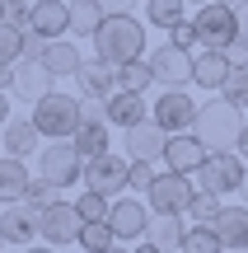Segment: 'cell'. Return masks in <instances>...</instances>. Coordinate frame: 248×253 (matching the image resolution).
I'll return each instance as SVG.
<instances>
[{
    "instance_id": "obj_1",
    "label": "cell",
    "mask_w": 248,
    "mask_h": 253,
    "mask_svg": "<svg viewBox=\"0 0 248 253\" xmlns=\"http://www.w3.org/2000/svg\"><path fill=\"white\" fill-rule=\"evenodd\" d=\"M94 56L108 66H127V61H141L145 56V24H141L131 9L122 14H108L94 33Z\"/></svg>"
},
{
    "instance_id": "obj_2",
    "label": "cell",
    "mask_w": 248,
    "mask_h": 253,
    "mask_svg": "<svg viewBox=\"0 0 248 253\" xmlns=\"http://www.w3.org/2000/svg\"><path fill=\"white\" fill-rule=\"evenodd\" d=\"M192 131H197V141H202L206 150H234V141H239V131H244V108H234L225 94H215L211 103H197Z\"/></svg>"
},
{
    "instance_id": "obj_3",
    "label": "cell",
    "mask_w": 248,
    "mask_h": 253,
    "mask_svg": "<svg viewBox=\"0 0 248 253\" xmlns=\"http://www.w3.org/2000/svg\"><path fill=\"white\" fill-rule=\"evenodd\" d=\"M33 126L47 136V141H71L75 126H80V99L75 94H42L33 103Z\"/></svg>"
},
{
    "instance_id": "obj_4",
    "label": "cell",
    "mask_w": 248,
    "mask_h": 253,
    "mask_svg": "<svg viewBox=\"0 0 248 253\" xmlns=\"http://www.w3.org/2000/svg\"><path fill=\"white\" fill-rule=\"evenodd\" d=\"M192 28H197V42H202V47H220V52H225V47L239 38V9H234V5H225V0L197 5Z\"/></svg>"
},
{
    "instance_id": "obj_5",
    "label": "cell",
    "mask_w": 248,
    "mask_h": 253,
    "mask_svg": "<svg viewBox=\"0 0 248 253\" xmlns=\"http://www.w3.org/2000/svg\"><path fill=\"white\" fill-rule=\"evenodd\" d=\"M37 173L52 178L56 188H75L84 178V155L75 150V141H52L37 150Z\"/></svg>"
},
{
    "instance_id": "obj_6",
    "label": "cell",
    "mask_w": 248,
    "mask_h": 253,
    "mask_svg": "<svg viewBox=\"0 0 248 253\" xmlns=\"http://www.w3.org/2000/svg\"><path fill=\"white\" fill-rule=\"evenodd\" d=\"M192 47H178V42H159L155 52H150V75H155V84H164V89H183L187 80H192Z\"/></svg>"
},
{
    "instance_id": "obj_7",
    "label": "cell",
    "mask_w": 248,
    "mask_h": 253,
    "mask_svg": "<svg viewBox=\"0 0 248 253\" xmlns=\"http://www.w3.org/2000/svg\"><path fill=\"white\" fill-rule=\"evenodd\" d=\"M192 192L197 188H187V173L164 169V173H155V183L145 188V197H150V211H155V216H187Z\"/></svg>"
},
{
    "instance_id": "obj_8",
    "label": "cell",
    "mask_w": 248,
    "mask_h": 253,
    "mask_svg": "<svg viewBox=\"0 0 248 253\" xmlns=\"http://www.w3.org/2000/svg\"><path fill=\"white\" fill-rule=\"evenodd\" d=\"M244 183V155L239 150H211L206 164L197 169V188H211V192H239Z\"/></svg>"
},
{
    "instance_id": "obj_9",
    "label": "cell",
    "mask_w": 248,
    "mask_h": 253,
    "mask_svg": "<svg viewBox=\"0 0 248 253\" xmlns=\"http://www.w3.org/2000/svg\"><path fill=\"white\" fill-rule=\"evenodd\" d=\"M80 225H84V220H80V211H75V202H61V197L47 202L42 216H37V235H42L52 249H56V244H75Z\"/></svg>"
},
{
    "instance_id": "obj_10",
    "label": "cell",
    "mask_w": 248,
    "mask_h": 253,
    "mask_svg": "<svg viewBox=\"0 0 248 253\" xmlns=\"http://www.w3.org/2000/svg\"><path fill=\"white\" fill-rule=\"evenodd\" d=\"M150 122H159L169 136H174V131H192V122H197V103L187 99V89H164L155 103H150Z\"/></svg>"
},
{
    "instance_id": "obj_11",
    "label": "cell",
    "mask_w": 248,
    "mask_h": 253,
    "mask_svg": "<svg viewBox=\"0 0 248 253\" xmlns=\"http://www.w3.org/2000/svg\"><path fill=\"white\" fill-rule=\"evenodd\" d=\"M37 216H42V207H33L28 197L0 202V230H5V244H33V239H37Z\"/></svg>"
},
{
    "instance_id": "obj_12",
    "label": "cell",
    "mask_w": 248,
    "mask_h": 253,
    "mask_svg": "<svg viewBox=\"0 0 248 253\" xmlns=\"http://www.w3.org/2000/svg\"><path fill=\"white\" fill-rule=\"evenodd\" d=\"M127 173H131V160H122V155H112V150L84 160V183H89V188H99L103 197H112V192L127 188Z\"/></svg>"
},
{
    "instance_id": "obj_13",
    "label": "cell",
    "mask_w": 248,
    "mask_h": 253,
    "mask_svg": "<svg viewBox=\"0 0 248 253\" xmlns=\"http://www.w3.org/2000/svg\"><path fill=\"white\" fill-rule=\"evenodd\" d=\"M108 225H112V235H117V244L145 239V230H150V211H145V202H136V197H117V202L108 207Z\"/></svg>"
},
{
    "instance_id": "obj_14",
    "label": "cell",
    "mask_w": 248,
    "mask_h": 253,
    "mask_svg": "<svg viewBox=\"0 0 248 253\" xmlns=\"http://www.w3.org/2000/svg\"><path fill=\"white\" fill-rule=\"evenodd\" d=\"M206 155H211V150L197 141V131H174V136H169V145H164V169L197 178V169L206 164Z\"/></svg>"
},
{
    "instance_id": "obj_15",
    "label": "cell",
    "mask_w": 248,
    "mask_h": 253,
    "mask_svg": "<svg viewBox=\"0 0 248 253\" xmlns=\"http://www.w3.org/2000/svg\"><path fill=\"white\" fill-rule=\"evenodd\" d=\"M164 145H169V131L159 122H136L127 126V141H122V150H127V160H164Z\"/></svg>"
},
{
    "instance_id": "obj_16",
    "label": "cell",
    "mask_w": 248,
    "mask_h": 253,
    "mask_svg": "<svg viewBox=\"0 0 248 253\" xmlns=\"http://www.w3.org/2000/svg\"><path fill=\"white\" fill-rule=\"evenodd\" d=\"M56 75H47L42 61H14V80H9V94L24 103H37L42 94H52Z\"/></svg>"
},
{
    "instance_id": "obj_17",
    "label": "cell",
    "mask_w": 248,
    "mask_h": 253,
    "mask_svg": "<svg viewBox=\"0 0 248 253\" xmlns=\"http://www.w3.org/2000/svg\"><path fill=\"white\" fill-rule=\"evenodd\" d=\"M28 28L42 38H66L71 33V5L66 0H28Z\"/></svg>"
},
{
    "instance_id": "obj_18",
    "label": "cell",
    "mask_w": 248,
    "mask_h": 253,
    "mask_svg": "<svg viewBox=\"0 0 248 253\" xmlns=\"http://www.w3.org/2000/svg\"><path fill=\"white\" fill-rule=\"evenodd\" d=\"M230 71L234 66H230V56H225L220 47H202V52L192 56V84H202V89H211V94H220V84H225Z\"/></svg>"
},
{
    "instance_id": "obj_19",
    "label": "cell",
    "mask_w": 248,
    "mask_h": 253,
    "mask_svg": "<svg viewBox=\"0 0 248 253\" xmlns=\"http://www.w3.org/2000/svg\"><path fill=\"white\" fill-rule=\"evenodd\" d=\"M42 131L33 126V118H9L5 126H0V145H5L9 155H19V160H28V155H37L42 150Z\"/></svg>"
},
{
    "instance_id": "obj_20",
    "label": "cell",
    "mask_w": 248,
    "mask_h": 253,
    "mask_svg": "<svg viewBox=\"0 0 248 253\" xmlns=\"http://www.w3.org/2000/svg\"><path fill=\"white\" fill-rule=\"evenodd\" d=\"M42 66H47V75H56V80H75V75H80V66H84V56H80V47H75V42L52 38V42H47V52H42Z\"/></svg>"
},
{
    "instance_id": "obj_21",
    "label": "cell",
    "mask_w": 248,
    "mask_h": 253,
    "mask_svg": "<svg viewBox=\"0 0 248 253\" xmlns=\"http://www.w3.org/2000/svg\"><path fill=\"white\" fill-rule=\"evenodd\" d=\"M215 235H220L225 249L244 253L248 249V207H220V216H215Z\"/></svg>"
},
{
    "instance_id": "obj_22",
    "label": "cell",
    "mask_w": 248,
    "mask_h": 253,
    "mask_svg": "<svg viewBox=\"0 0 248 253\" xmlns=\"http://www.w3.org/2000/svg\"><path fill=\"white\" fill-rule=\"evenodd\" d=\"M150 118V103H145V94H108V122L112 126H136V122H145Z\"/></svg>"
},
{
    "instance_id": "obj_23",
    "label": "cell",
    "mask_w": 248,
    "mask_h": 253,
    "mask_svg": "<svg viewBox=\"0 0 248 253\" xmlns=\"http://www.w3.org/2000/svg\"><path fill=\"white\" fill-rule=\"evenodd\" d=\"M150 84H155V75H150L145 56L141 61H127V66H112V94H145Z\"/></svg>"
},
{
    "instance_id": "obj_24",
    "label": "cell",
    "mask_w": 248,
    "mask_h": 253,
    "mask_svg": "<svg viewBox=\"0 0 248 253\" xmlns=\"http://www.w3.org/2000/svg\"><path fill=\"white\" fill-rule=\"evenodd\" d=\"M28 164L19 160V155H5L0 160V202H19V197H28Z\"/></svg>"
},
{
    "instance_id": "obj_25",
    "label": "cell",
    "mask_w": 248,
    "mask_h": 253,
    "mask_svg": "<svg viewBox=\"0 0 248 253\" xmlns=\"http://www.w3.org/2000/svg\"><path fill=\"white\" fill-rule=\"evenodd\" d=\"M112 122H80L75 126V150L84 155V160H94V155H103V150H112V131H108Z\"/></svg>"
},
{
    "instance_id": "obj_26",
    "label": "cell",
    "mask_w": 248,
    "mask_h": 253,
    "mask_svg": "<svg viewBox=\"0 0 248 253\" xmlns=\"http://www.w3.org/2000/svg\"><path fill=\"white\" fill-rule=\"evenodd\" d=\"M183 230H187V225H183L178 216H150L145 239H150L159 253H178V249H183Z\"/></svg>"
},
{
    "instance_id": "obj_27",
    "label": "cell",
    "mask_w": 248,
    "mask_h": 253,
    "mask_svg": "<svg viewBox=\"0 0 248 253\" xmlns=\"http://www.w3.org/2000/svg\"><path fill=\"white\" fill-rule=\"evenodd\" d=\"M75 84H80V94H99V99H108V94H112V66L94 56V61H84V66H80Z\"/></svg>"
},
{
    "instance_id": "obj_28",
    "label": "cell",
    "mask_w": 248,
    "mask_h": 253,
    "mask_svg": "<svg viewBox=\"0 0 248 253\" xmlns=\"http://www.w3.org/2000/svg\"><path fill=\"white\" fill-rule=\"evenodd\" d=\"M108 19V9H103V0H75L71 5V28L80 38H94L99 33V24Z\"/></svg>"
},
{
    "instance_id": "obj_29",
    "label": "cell",
    "mask_w": 248,
    "mask_h": 253,
    "mask_svg": "<svg viewBox=\"0 0 248 253\" xmlns=\"http://www.w3.org/2000/svg\"><path fill=\"white\" fill-rule=\"evenodd\" d=\"M220 207H225V197H220V192L197 188V192H192V202H187V220H197V225H215Z\"/></svg>"
},
{
    "instance_id": "obj_30",
    "label": "cell",
    "mask_w": 248,
    "mask_h": 253,
    "mask_svg": "<svg viewBox=\"0 0 248 253\" xmlns=\"http://www.w3.org/2000/svg\"><path fill=\"white\" fill-rule=\"evenodd\" d=\"M145 19L169 33L174 24H183V19H187V0H145Z\"/></svg>"
},
{
    "instance_id": "obj_31",
    "label": "cell",
    "mask_w": 248,
    "mask_h": 253,
    "mask_svg": "<svg viewBox=\"0 0 248 253\" xmlns=\"http://www.w3.org/2000/svg\"><path fill=\"white\" fill-rule=\"evenodd\" d=\"M178 253H225V244H220V235H215V225H187L183 230V249Z\"/></svg>"
},
{
    "instance_id": "obj_32",
    "label": "cell",
    "mask_w": 248,
    "mask_h": 253,
    "mask_svg": "<svg viewBox=\"0 0 248 253\" xmlns=\"http://www.w3.org/2000/svg\"><path fill=\"white\" fill-rule=\"evenodd\" d=\"M75 244H80L84 253H103V249H112V244H117V235H112V225H108V220H84V225H80V235H75Z\"/></svg>"
},
{
    "instance_id": "obj_33",
    "label": "cell",
    "mask_w": 248,
    "mask_h": 253,
    "mask_svg": "<svg viewBox=\"0 0 248 253\" xmlns=\"http://www.w3.org/2000/svg\"><path fill=\"white\" fill-rule=\"evenodd\" d=\"M108 207H112V197H103L99 188H84L80 197H75V211H80V220H108Z\"/></svg>"
},
{
    "instance_id": "obj_34",
    "label": "cell",
    "mask_w": 248,
    "mask_h": 253,
    "mask_svg": "<svg viewBox=\"0 0 248 253\" xmlns=\"http://www.w3.org/2000/svg\"><path fill=\"white\" fill-rule=\"evenodd\" d=\"M19 56H24V28L0 19V66H14Z\"/></svg>"
},
{
    "instance_id": "obj_35",
    "label": "cell",
    "mask_w": 248,
    "mask_h": 253,
    "mask_svg": "<svg viewBox=\"0 0 248 253\" xmlns=\"http://www.w3.org/2000/svg\"><path fill=\"white\" fill-rule=\"evenodd\" d=\"M220 94H225V99L234 103V108H244V113H248V66H234V71L225 75Z\"/></svg>"
},
{
    "instance_id": "obj_36",
    "label": "cell",
    "mask_w": 248,
    "mask_h": 253,
    "mask_svg": "<svg viewBox=\"0 0 248 253\" xmlns=\"http://www.w3.org/2000/svg\"><path fill=\"white\" fill-rule=\"evenodd\" d=\"M155 160H131V173H127V188H136V192H145L150 183H155Z\"/></svg>"
},
{
    "instance_id": "obj_37",
    "label": "cell",
    "mask_w": 248,
    "mask_h": 253,
    "mask_svg": "<svg viewBox=\"0 0 248 253\" xmlns=\"http://www.w3.org/2000/svg\"><path fill=\"white\" fill-rule=\"evenodd\" d=\"M47 42H52V38H42L37 28H24V56H19V61H42Z\"/></svg>"
},
{
    "instance_id": "obj_38",
    "label": "cell",
    "mask_w": 248,
    "mask_h": 253,
    "mask_svg": "<svg viewBox=\"0 0 248 253\" xmlns=\"http://www.w3.org/2000/svg\"><path fill=\"white\" fill-rule=\"evenodd\" d=\"M28 202H33V207H47V202H56V183L37 173V178L28 183Z\"/></svg>"
},
{
    "instance_id": "obj_39",
    "label": "cell",
    "mask_w": 248,
    "mask_h": 253,
    "mask_svg": "<svg viewBox=\"0 0 248 253\" xmlns=\"http://www.w3.org/2000/svg\"><path fill=\"white\" fill-rule=\"evenodd\" d=\"M169 42H178V47H197V28H192V19H183V24L169 28Z\"/></svg>"
},
{
    "instance_id": "obj_40",
    "label": "cell",
    "mask_w": 248,
    "mask_h": 253,
    "mask_svg": "<svg viewBox=\"0 0 248 253\" xmlns=\"http://www.w3.org/2000/svg\"><path fill=\"white\" fill-rule=\"evenodd\" d=\"M5 24L28 28V0H5Z\"/></svg>"
},
{
    "instance_id": "obj_41",
    "label": "cell",
    "mask_w": 248,
    "mask_h": 253,
    "mask_svg": "<svg viewBox=\"0 0 248 253\" xmlns=\"http://www.w3.org/2000/svg\"><path fill=\"white\" fill-rule=\"evenodd\" d=\"M225 56H230V66H248V38H234L225 47Z\"/></svg>"
},
{
    "instance_id": "obj_42",
    "label": "cell",
    "mask_w": 248,
    "mask_h": 253,
    "mask_svg": "<svg viewBox=\"0 0 248 253\" xmlns=\"http://www.w3.org/2000/svg\"><path fill=\"white\" fill-rule=\"evenodd\" d=\"M136 5V0H103V9H108V14H122V9H131Z\"/></svg>"
},
{
    "instance_id": "obj_43",
    "label": "cell",
    "mask_w": 248,
    "mask_h": 253,
    "mask_svg": "<svg viewBox=\"0 0 248 253\" xmlns=\"http://www.w3.org/2000/svg\"><path fill=\"white\" fill-rule=\"evenodd\" d=\"M9 118H14V113H9V89H0V126H5Z\"/></svg>"
},
{
    "instance_id": "obj_44",
    "label": "cell",
    "mask_w": 248,
    "mask_h": 253,
    "mask_svg": "<svg viewBox=\"0 0 248 253\" xmlns=\"http://www.w3.org/2000/svg\"><path fill=\"white\" fill-rule=\"evenodd\" d=\"M234 150H239L244 160H248V118H244V131H239V141H234Z\"/></svg>"
},
{
    "instance_id": "obj_45",
    "label": "cell",
    "mask_w": 248,
    "mask_h": 253,
    "mask_svg": "<svg viewBox=\"0 0 248 253\" xmlns=\"http://www.w3.org/2000/svg\"><path fill=\"white\" fill-rule=\"evenodd\" d=\"M239 38H248V5H239Z\"/></svg>"
},
{
    "instance_id": "obj_46",
    "label": "cell",
    "mask_w": 248,
    "mask_h": 253,
    "mask_svg": "<svg viewBox=\"0 0 248 253\" xmlns=\"http://www.w3.org/2000/svg\"><path fill=\"white\" fill-rule=\"evenodd\" d=\"M136 253H159V249L150 244V239H141V244H136Z\"/></svg>"
},
{
    "instance_id": "obj_47",
    "label": "cell",
    "mask_w": 248,
    "mask_h": 253,
    "mask_svg": "<svg viewBox=\"0 0 248 253\" xmlns=\"http://www.w3.org/2000/svg\"><path fill=\"white\" fill-rule=\"evenodd\" d=\"M239 192H244V202H248V164H244V183H239Z\"/></svg>"
},
{
    "instance_id": "obj_48",
    "label": "cell",
    "mask_w": 248,
    "mask_h": 253,
    "mask_svg": "<svg viewBox=\"0 0 248 253\" xmlns=\"http://www.w3.org/2000/svg\"><path fill=\"white\" fill-rule=\"evenodd\" d=\"M28 253H56V249H52V244H47V249H37V244H33V249H28Z\"/></svg>"
},
{
    "instance_id": "obj_49",
    "label": "cell",
    "mask_w": 248,
    "mask_h": 253,
    "mask_svg": "<svg viewBox=\"0 0 248 253\" xmlns=\"http://www.w3.org/2000/svg\"><path fill=\"white\" fill-rule=\"evenodd\" d=\"M103 253H127V249H117V244H112V249H103Z\"/></svg>"
},
{
    "instance_id": "obj_50",
    "label": "cell",
    "mask_w": 248,
    "mask_h": 253,
    "mask_svg": "<svg viewBox=\"0 0 248 253\" xmlns=\"http://www.w3.org/2000/svg\"><path fill=\"white\" fill-rule=\"evenodd\" d=\"M187 5H211V0H187Z\"/></svg>"
},
{
    "instance_id": "obj_51",
    "label": "cell",
    "mask_w": 248,
    "mask_h": 253,
    "mask_svg": "<svg viewBox=\"0 0 248 253\" xmlns=\"http://www.w3.org/2000/svg\"><path fill=\"white\" fill-rule=\"evenodd\" d=\"M0 19H5V0H0Z\"/></svg>"
},
{
    "instance_id": "obj_52",
    "label": "cell",
    "mask_w": 248,
    "mask_h": 253,
    "mask_svg": "<svg viewBox=\"0 0 248 253\" xmlns=\"http://www.w3.org/2000/svg\"><path fill=\"white\" fill-rule=\"evenodd\" d=\"M0 249H5V230H0Z\"/></svg>"
},
{
    "instance_id": "obj_53",
    "label": "cell",
    "mask_w": 248,
    "mask_h": 253,
    "mask_svg": "<svg viewBox=\"0 0 248 253\" xmlns=\"http://www.w3.org/2000/svg\"><path fill=\"white\" fill-rule=\"evenodd\" d=\"M141 5H145V0H141Z\"/></svg>"
}]
</instances>
